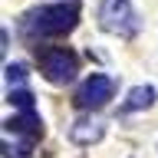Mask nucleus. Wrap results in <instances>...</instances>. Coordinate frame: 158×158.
<instances>
[{
	"instance_id": "f257e3e1",
	"label": "nucleus",
	"mask_w": 158,
	"mask_h": 158,
	"mask_svg": "<svg viewBox=\"0 0 158 158\" xmlns=\"http://www.w3.org/2000/svg\"><path fill=\"white\" fill-rule=\"evenodd\" d=\"M79 7L76 3H53V7H36L27 13V30L40 36H63L76 27Z\"/></svg>"
},
{
	"instance_id": "f03ea898",
	"label": "nucleus",
	"mask_w": 158,
	"mask_h": 158,
	"mask_svg": "<svg viewBox=\"0 0 158 158\" xmlns=\"http://www.w3.org/2000/svg\"><path fill=\"white\" fill-rule=\"evenodd\" d=\"M99 27L112 36H135L138 33V13L132 0H99Z\"/></svg>"
},
{
	"instance_id": "7ed1b4c3",
	"label": "nucleus",
	"mask_w": 158,
	"mask_h": 158,
	"mask_svg": "<svg viewBox=\"0 0 158 158\" xmlns=\"http://www.w3.org/2000/svg\"><path fill=\"white\" fill-rule=\"evenodd\" d=\"M40 69H43V76H46L49 82L63 86V82H69V79L79 73V59H76V53L66 49V46H49V49H43V56H40Z\"/></svg>"
},
{
	"instance_id": "20e7f679",
	"label": "nucleus",
	"mask_w": 158,
	"mask_h": 158,
	"mask_svg": "<svg viewBox=\"0 0 158 158\" xmlns=\"http://www.w3.org/2000/svg\"><path fill=\"white\" fill-rule=\"evenodd\" d=\"M112 92H115V82L109 76H102V73H92V76L82 82V86L76 89V102L79 109H86V112H92V109H102L112 99Z\"/></svg>"
},
{
	"instance_id": "39448f33",
	"label": "nucleus",
	"mask_w": 158,
	"mask_h": 158,
	"mask_svg": "<svg viewBox=\"0 0 158 158\" xmlns=\"http://www.w3.org/2000/svg\"><path fill=\"white\" fill-rule=\"evenodd\" d=\"M102 135H106V122H99V118H76L69 128L73 145H96Z\"/></svg>"
},
{
	"instance_id": "423d86ee",
	"label": "nucleus",
	"mask_w": 158,
	"mask_h": 158,
	"mask_svg": "<svg viewBox=\"0 0 158 158\" xmlns=\"http://www.w3.org/2000/svg\"><path fill=\"white\" fill-rule=\"evenodd\" d=\"M7 128H10V132H17V135H27L30 142L43 135V122H40L36 112H20V115H13L7 122Z\"/></svg>"
},
{
	"instance_id": "0eeeda50",
	"label": "nucleus",
	"mask_w": 158,
	"mask_h": 158,
	"mask_svg": "<svg viewBox=\"0 0 158 158\" xmlns=\"http://www.w3.org/2000/svg\"><path fill=\"white\" fill-rule=\"evenodd\" d=\"M152 102H155V86H135V89H128L125 102H122V112H142Z\"/></svg>"
},
{
	"instance_id": "6e6552de",
	"label": "nucleus",
	"mask_w": 158,
	"mask_h": 158,
	"mask_svg": "<svg viewBox=\"0 0 158 158\" xmlns=\"http://www.w3.org/2000/svg\"><path fill=\"white\" fill-rule=\"evenodd\" d=\"M10 102L20 112H33V92H27V89H10Z\"/></svg>"
},
{
	"instance_id": "1a4fd4ad",
	"label": "nucleus",
	"mask_w": 158,
	"mask_h": 158,
	"mask_svg": "<svg viewBox=\"0 0 158 158\" xmlns=\"http://www.w3.org/2000/svg\"><path fill=\"white\" fill-rule=\"evenodd\" d=\"M30 148H33V142H3V155L7 158H27L30 155Z\"/></svg>"
},
{
	"instance_id": "9d476101",
	"label": "nucleus",
	"mask_w": 158,
	"mask_h": 158,
	"mask_svg": "<svg viewBox=\"0 0 158 158\" xmlns=\"http://www.w3.org/2000/svg\"><path fill=\"white\" fill-rule=\"evenodd\" d=\"M3 76H7V82H10V86H20V82L27 79V66H23V63H7Z\"/></svg>"
}]
</instances>
